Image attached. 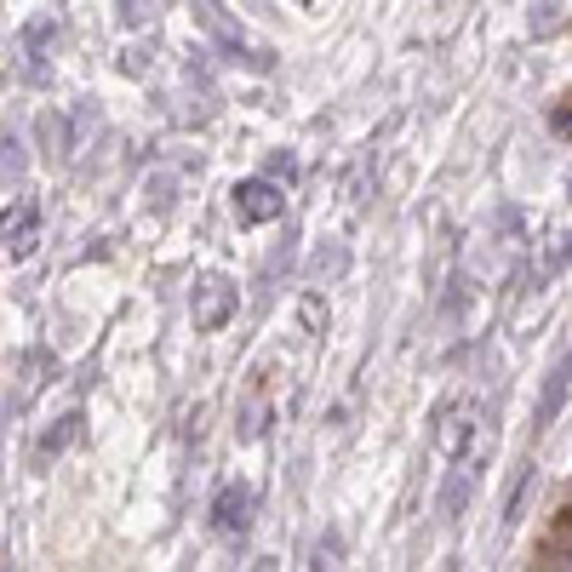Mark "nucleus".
Wrapping results in <instances>:
<instances>
[{
	"label": "nucleus",
	"instance_id": "obj_9",
	"mask_svg": "<svg viewBox=\"0 0 572 572\" xmlns=\"http://www.w3.org/2000/svg\"><path fill=\"white\" fill-rule=\"evenodd\" d=\"M550 544H566V550H572V510H561V521L550 527Z\"/></svg>",
	"mask_w": 572,
	"mask_h": 572
},
{
	"label": "nucleus",
	"instance_id": "obj_5",
	"mask_svg": "<svg viewBox=\"0 0 572 572\" xmlns=\"http://www.w3.org/2000/svg\"><path fill=\"white\" fill-rule=\"evenodd\" d=\"M229 310H235V292L223 281H207V287H200V304H195V326L200 332H218L229 321Z\"/></svg>",
	"mask_w": 572,
	"mask_h": 572
},
{
	"label": "nucleus",
	"instance_id": "obj_7",
	"mask_svg": "<svg viewBox=\"0 0 572 572\" xmlns=\"http://www.w3.org/2000/svg\"><path fill=\"white\" fill-rule=\"evenodd\" d=\"M310 572H344V538H339V532H321V538H315Z\"/></svg>",
	"mask_w": 572,
	"mask_h": 572
},
{
	"label": "nucleus",
	"instance_id": "obj_2",
	"mask_svg": "<svg viewBox=\"0 0 572 572\" xmlns=\"http://www.w3.org/2000/svg\"><path fill=\"white\" fill-rule=\"evenodd\" d=\"M235 212H241V223H269V218L287 212V195L269 178H252V184L235 189Z\"/></svg>",
	"mask_w": 572,
	"mask_h": 572
},
{
	"label": "nucleus",
	"instance_id": "obj_1",
	"mask_svg": "<svg viewBox=\"0 0 572 572\" xmlns=\"http://www.w3.org/2000/svg\"><path fill=\"white\" fill-rule=\"evenodd\" d=\"M212 527H218L223 538H241V532L252 527V487H241V481L218 487V498H212Z\"/></svg>",
	"mask_w": 572,
	"mask_h": 572
},
{
	"label": "nucleus",
	"instance_id": "obj_4",
	"mask_svg": "<svg viewBox=\"0 0 572 572\" xmlns=\"http://www.w3.org/2000/svg\"><path fill=\"white\" fill-rule=\"evenodd\" d=\"M35 235H41L35 200H18V212H7V252H12V258H29V252H35Z\"/></svg>",
	"mask_w": 572,
	"mask_h": 572
},
{
	"label": "nucleus",
	"instance_id": "obj_8",
	"mask_svg": "<svg viewBox=\"0 0 572 572\" xmlns=\"http://www.w3.org/2000/svg\"><path fill=\"white\" fill-rule=\"evenodd\" d=\"M75 424H81L75 413H70V418H58V424L41 435V458H52V453H63V447H70V441H75Z\"/></svg>",
	"mask_w": 572,
	"mask_h": 572
},
{
	"label": "nucleus",
	"instance_id": "obj_12",
	"mask_svg": "<svg viewBox=\"0 0 572 572\" xmlns=\"http://www.w3.org/2000/svg\"><path fill=\"white\" fill-rule=\"evenodd\" d=\"M566 195H572V178H566Z\"/></svg>",
	"mask_w": 572,
	"mask_h": 572
},
{
	"label": "nucleus",
	"instance_id": "obj_10",
	"mask_svg": "<svg viewBox=\"0 0 572 572\" xmlns=\"http://www.w3.org/2000/svg\"><path fill=\"white\" fill-rule=\"evenodd\" d=\"M550 126L561 132V138H572V97H566V104H561V110L550 115Z\"/></svg>",
	"mask_w": 572,
	"mask_h": 572
},
{
	"label": "nucleus",
	"instance_id": "obj_3",
	"mask_svg": "<svg viewBox=\"0 0 572 572\" xmlns=\"http://www.w3.org/2000/svg\"><path fill=\"white\" fill-rule=\"evenodd\" d=\"M469 429H476V424L464 418V407H453V401H447V407H435L429 441H435V453H441V458H464L469 453Z\"/></svg>",
	"mask_w": 572,
	"mask_h": 572
},
{
	"label": "nucleus",
	"instance_id": "obj_11",
	"mask_svg": "<svg viewBox=\"0 0 572 572\" xmlns=\"http://www.w3.org/2000/svg\"><path fill=\"white\" fill-rule=\"evenodd\" d=\"M252 572H275V561H269V555H263V561H252Z\"/></svg>",
	"mask_w": 572,
	"mask_h": 572
},
{
	"label": "nucleus",
	"instance_id": "obj_6",
	"mask_svg": "<svg viewBox=\"0 0 572 572\" xmlns=\"http://www.w3.org/2000/svg\"><path fill=\"white\" fill-rule=\"evenodd\" d=\"M566 389H572V355L550 373V389H544V401H538V424H550V418H555V407L566 401Z\"/></svg>",
	"mask_w": 572,
	"mask_h": 572
}]
</instances>
